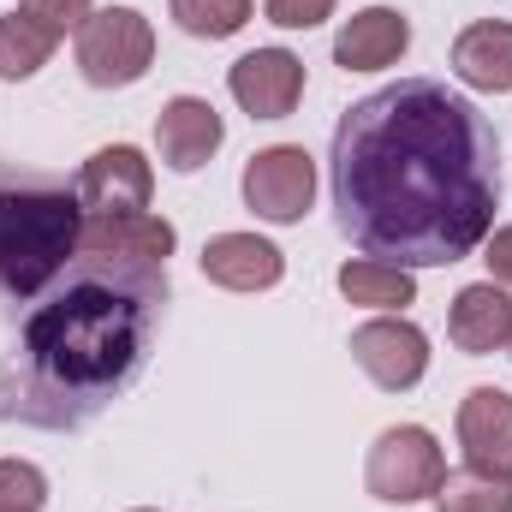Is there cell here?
<instances>
[{
    "label": "cell",
    "instance_id": "obj_4",
    "mask_svg": "<svg viewBox=\"0 0 512 512\" xmlns=\"http://www.w3.org/2000/svg\"><path fill=\"white\" fill-rule=\"evenodd\" d=\"M155 66V24L137 6H102L78 30V72L96 90H131Z\"/></svg>",
    "mask_w": 512,
    "mask_h": 512
},
{
    "label": "cell",
    "instance_id": "obj_15",
    "mask_svg": "<svg viewBox=\"0 0 512 512\" xmlns=\"http://www.w3.org/2000/svg\"><path fill=\"white\" fill-rule=\"evenodd\" d=\"M453 78L465 90H483V96L512 90V24L507 18H483V24L459 30V42H453Z\"/></svg>",
    "mask_w": 512,
    "mask_h": 512
},
{
    "label": "cell",
    "instance_id": "obj_14",
    "mask_svg": "<svg viewBox=\"0 0 512 512\" xmlns=\"http://www.w3.org/2000/svg\"><path fill=\"white\" fill-rule=\"evenodd\" d=\"M203 274L227 292H268L286 274V256L256 233H215L203 245Z\"/></svg>",
    "mask_w": 512,
    "mask_h": 512
},
{
    "label": "cell",
    "instance_id": "obj_11",
    "mask_svg": "<svg viewBox=\"0 0 512 512\" xmlns=\"http://www.w3.org/2000/svg\"><path fill=\"white\" fill-rule=\"evenodd\" d=\"M227 143V120L215 114V102L203 96H173L161 114H155V149L173 173H197L209 167V155Z\"/></svg>",
    "mask_w": 512,
    "mask_h": 512
},
{
    "label": "cell",
    "instance_id": "obj_8",
    "mask_svg": "<svg viewBox=\"0 0 512 512\" xmlns=\"http://www.w3.org/2000/svg\"><path fill=\"white\" fill-rule=\"evenodd\" d=\"M78 203L84 215H143L149 191H155V167L143 161V149L131 143H108L78 167Z\"/></svg>",
    "mask_w": 512,
    "mask_h": 512
},
{
    "label": "cell",
    "instance_id": "obj_25",
    "mask_svg": "<svg viewBox=\"0 0 512 512\" xmlns=\"http://www.w3.org/2000/svg\"><path fill=\"white\" fill-rule=\"evenodd\" d=\"M137 512H155V507H137Z\"/></svg>",
    "mask_w": 512,
    "mask_h": 512
},
{
    "label": "cell",
    "instance_id": "obj_16",
    "mask_svg": "<svg viewBox=\"0 0 512 512\" xmlns=\"http://www.w3.org/2000/svg\"><path fill=\"white\" fill-rule=\"evenodd\" d=\"M179 245L173 221L161 215H84V251L96 256H126V262H167Z\"/></svg>",
    "mask_w": 512,
    "mask_h": 512
},
{
    "label": "cell",
    "instance_id": "obj_10",
    "mask_svg": "<svg viewBox=\"0 0 512 512\" xmlns=\"http://www.w3.org/2000/svg\"><path fill=\"white\" fill-rule=\"evenodd\" d=\"M459 447H465V471L512 483V393L507 387H471L459 399Z\"/></svg>",
    "mask_w": 512,
    "mask_h": 512
},
{
    "label": "cell",
    "instance_id": "obj_6",
    "mask_svg": "<svg viewBox=\"0 0 512 512\" xmlns=\"http://www.w3.org/2000/svg\"><path fill=\"white\" fill-rule=\"evenodd\" d=\"M239 191H245V209H251L256 221H268V227H292V221H304L310 203H316V161H310L304 143L256 149L251 161H245Z\"/></svg>",
    "mask_w": 512,
    "mask_h": 512
},
{
    "label": "cell",
    "instance_id": "obj_13",
    "mask_svg": "<svg viewBox=\"0 0 512 512\" xmlns=\"http://www.w3.org/2000/svg\"><path fill=\"white\" fill-rule=\"evenodd\" d=\"M405 48H411V18L393 12V6H364V12H352V18L340 24V36H334V60H340L346 72H382V66H393Z\"/></svg>",
    "mask_w": 512,
    "mask_h": 512
},
{
    "label": "cell",
    "instance_id": "obj_18",
    "mask_svg": "<svg viewBox=\"0 0 512 512\" xmlns=\"http://www.w3.org/2000/svg\"><path fill=\"white\" fill-rule=\"evenodd\" d=\"M54 48H60V36H54L48 24H36L30 12H6V18H0V78H6V84L36 78V72L54 60Z\"/></svg>",
    "mask_w": 512,
    "mask_h": 512
},
{
    "label": "cell",
    "instance_id": "obj_17",
    "mask_svg": "<svg viewBox=\"0 0 512 512\" xmlns=\"http://www.w3.org/2000/svg\"><path fill=\"white\" fill-rule=\"evenodd\" d=\"M340 292H346V304H364V310H405V304H417V274L399 262L358 256L340 268Z\"/></svg>",
    "mask_w": 512,
    "mask_h": 512
},
{
    "label": "cell",
    "instance_id": "obj_22",
    "mask_svg": "<svg viewBox=\"0 0 512 512\" xmlns=\"http://www.w3.org/2000/svg\"><path fill=\"white\" fill-rule=\"evenodd\" d=\"M262 12L280 30H316V24L334 18V0H262Z\"/></svg>",
    "mask_w": 512,
    "mask_h": 512
},
{
    "label": "cell",
    "instance_id": "obj_20",
    "mask_svg": "<svg viewBox=\"0 0 512 512\" xmlns=\"http://www.w3.org/2000/svg\"><path fill=\"white\" fill-rule=\"evenodd\" d=\"M435 512H512V483L483 471H447L435 489Z\"/></svg>",
    "mask_w": 512,
    "mask_h": 512
},
{
    "label": "cell",
    "instance_id": "obj_21",
    "mask_svg": "<svg viewBox=\"0 0 512 512\" xmlns=\"http://www.w3.org/2000/svg\"><path fill=\"white\" fill-rule=\"evenodd\" d=\"M48 477L30 459H0V512H42Z\"/></svg>",
    "mask_w": 512,
    "mask_h": 512
},
{
    "label": "cell",
    "instance_id": "obj_1",
    "mask_svg": "<svg viewBox=\"0 0 512 512\" xmlns=\"http://www.w3.org/2000/svg\"><path fill=\"white\" fill-rule=\"evenodd\" d=\"M334 221L376 262H465L501 209V137L477 102L435 78H399L352 102L328 155Z\"/></svg>",
    "mask_w": 512,
    "mask_h": 512
},
{
    "label": "cell",
    "instance_id": "obj_2",
    "mask_svg": "<svg viewBox=\"0 0 512 512\" xmlns=\"http://www.w3.org/2000/svg\"><path fill=\"white\" fill-rule=\"evenodd\" d=\"M161 310L167 262L78 251L18 322V346L0 364V423L66 435L102 417L143 376Z\"/></svg>",
    "mask_w": 512,
    "mask_h": 512
},
{
    "label": "cell",
    "instance_id": "obj_3",
    "mask_svg": "<svg viewBox=\"0 0 512 512\" xmlns=\"http://www.w3.org/2000/svg\"><path fill=\"white\" fill-rule=\"evenodd\" d=\"M84 251V203L78 185L54 173H0V292L30 304L42 298L72 256Z\"/></svg>",
    "mask_w": 512,
    "mask_h": 512
},
{
    "label": "cell",
    "instance_id": "obj_19",
    "mask_svg": "<svg viewBox=\"0 0 512 512\" xmlns=\"http://www.w3.org/2000/svg\"><path fill=\"white\" fill-rule=\"evenodd\" d=\"M167 12H173V24H179L185 36H197V42H227V36H239V30L251 24L256 0H167Z\"/></svg>",
    "mask_w": 512,
    "mask_h": 512
},
{
    "label": "cell",
    "instance_id": "obj_12",
    "mask_svg": "<svg viewBox=\"0 0 512 512\" xmlns=\"http://www.w3.org/2000/svg\"><path fill=\"white\" fill-rule=\"evenodd\" d=\"M447 340L471 358H489V352H507L512 340V298L507 286L495 280H477V286H459L453 310H447Z\"/></svg>",
    "mask_w": 512,
    "mask_h": 512
},
{
    "label": "cell",
    "instance_id": "obj_26",
    "mask_svg": "<svg viewBox=\"0 0 512 512\" xmlns=\"http://www.w3.org/2000/svg\"><path fill=\"white\" fill-rule=\"evenodd\" d=\"M507 352H512V340H507Z\"/></svg>",
    "mask_w": 512,
    "mask_h": 512
},
{
    "label": "cell",
    "instance_id": "obj_9",
    "mask_svg": "<svg viewBox=\"0 0 512 512\" xmlns=\"http://www.w3.org/2000/svg\"><path fill=\"white\" fill-rule=\"evenodd\" d=\"M227 90L251 120H286L304 96V60L292 48H256L245 60H233Z\"/></svg>",
    "mask_w": 512,
    "mask_h": 512
},
{
    "label": "cell",
    "instance_id": "obj_7",
    "mask_svg": "<svg viewBox=\"0 0 512 512\" xmlns=\"http://www.w3.org/2000/svg\"><path fill=\"white\" fill-rule=\"evenodd\" d=\"M352 364L382 393H411L429 376V334L405 316H376V322L352 328Z\"/></svg>",
    "mask_w": 512,
    "mask_h": 512
},
{
    "label": "cell",
    "instance_id": "obj_23",
    "mask_svg": "<svg viewBox=\"0 0 512 512\" xmlns=\"http://www.w3.org/2000/svg\"><path fill=\"white\" fill-rule=\"evenodd\" d=\"M18 12H30L36 24H48L54 36H66V30H84V18L96 6L90 0H18Z\"/></svg>",
    "mask_w": 512,
    "mask_h": 512
},
{
    "label": "cell",
    "instance_id": "obj_5",
    "mask_svg": "<svg viewBox=\"0 0 512 512\" xmlns=\"http://www.w3.org/2000/svg\"><path fill=\"white\" fill-rule=\"evenodd\" d=\"M447 477V453L441 441L423 429V423H393L376 435L370 459H364V483L370 495L387 501V507H417V501H435Z\"/></svg>",
    "mask_w": 512,
    "mask_h": 512
},
{
    "label": "cell",
    "instance_id": "obj_24",
    "mask_svg": "<svg viewBox=\"0 0 512 512\" xmlns=\"http://www.w3.org/2000/svg\"><path fill=\"white\" fill-rule=\"evenodd\" d=\"M483 262H489V280L495 286H512V227H495L483 239Z\"/></svg>",
    "mask_w": 512,
    "mask_h": 512
}]
</instances>
